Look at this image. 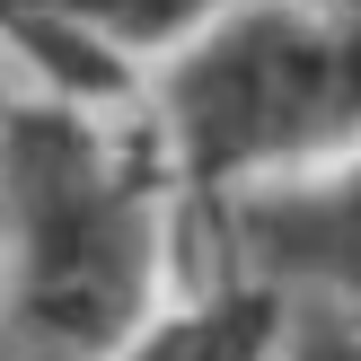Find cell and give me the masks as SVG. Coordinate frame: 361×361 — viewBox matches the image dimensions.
I'll return each mask as SVG.
<instances>
[{
  "label": "cell",
  "instance_id": "cell-1",
  "mask_svg": "<svg viewBox=\"0 0 361 361\" xmlns=\"http://www.w3.org/2000/svg\"><path fill=\"white\" fill-rule=\"evenodd\" d=\"M168 150L115 141L88 97L0 106V361H115L159 317Z\"/></svg>",
  "mask_w": 361,
  "mask_h": 361
},
{
  "label": "cell",
  "instance_id": "cell-2",
  "mask_svg": "<svg viewBox=\"0 0 361 361\" xmlns=\"http://www.w3.org/2000/svg\"><path fill=\"white\" fill-rule=\"evenodd\" d=\"M159 150L176 194L203 203L361 150V18L309 0H229L159 62Z\"/></svg>",
  "mask_w": 361,
  "mask_h": 361
},
{
  "label": "cell",
  "instance_id": "cell-3",
  "mask_svg": "<svg viewBox=\"0 0 361 361\" xmlns=\"http://www.w3.org/2000/svg\"><path fill=\"white\" fill-rule=\"evenodd\" d=\"M221 238L247 282L361 309V150L326 159L309 176H274L256 194H221Z\"/></svg>",
  "mask_w": 361,
  "mask_h": 361
},
{
  "label": "cell",
  "instance_id": "cell-4",
  "mask_svg": "<svg viewBox=\"0 0 361 361\" xmlns=\"http://www.w3.org/2000/svg\"><path fill=\"white\" fill-rule=\"evenodd\" d=\"M282 335H291V291L238 274L194 309H159L115 361H282Z\"/></svg>",
  "mask_w": 361,
  "mask_h": 361
},
{
  "label": "cell",
  "instance_id": "cell-5",
  "mask_svg": "<svg viewBox=\"0 0 361 361\" xmlns=\"http://www.w3.org/2000/svg\"><path fill=\"white\" fill-rule=\"evenodd\" d=\"M27 9H53V18H71V27H88L97 44H115L123 62H141V53L168 62L176 44H194V35L229 9V0H27Z\"/></svg>",
  "mask_w": 361,
  "mask_h": 361
},
{
  "label": "cell",
  "instance_id": "cell-6",
  "mask_svg": "<svg viewBox=\"0 0 361 361\" xmlns=\"http://www.w3.org/2000/svg\"><path fill=\"white\" fill-rule=\"evenodd\" d=\"M282 361H361V309L353 300H291V335H282Z\"/></svg>",
  "mask_w": 361,
  "mask_h": 361
},
{
  "label": "cell",
  "instance_id": "cell-7",
  "mask_svg": "<svg viewBox=\"0 0 361 361\" xmlns=\"http://www.w3.org/2000/svg\"><path fill=\"white\" fill-rule=\"evenodd\" d=\"M309 9H335V18H361V0H309Z\"/></svg>",
  "mask_w": 361,
  "mask_h": 361
}]
</instances>
